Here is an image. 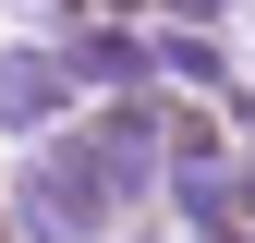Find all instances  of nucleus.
<instances>
[{
  "instance_id": "4",
  "label": "nucleus",
  "mask_w": 255,
  "mask_h": 243,
  "mask_svg": "<svg viewBox=\"0 0 255 243\" xmlns=\"http://www.w3.org/2000/svg\"><path fill=\"white\" fill-rule=\"evenodd\" d=\"M158 73H182V85H219V37H195V24H158Z\"/></svg>"
},
{
  "instance_id": "1",
  "label": "nucleus",
  "mask_w": 255,
  "mask_h": 243,
  "mask_svg": "<svg viewBox=\"0 0 255 243\" xmlns=\"http://www.w3.org/2000/svg\"><path fill=\"white\" fill-rule=\"evenodd\" d=\"M146 195V146H122V134H98V122H85L73 146H49L37 170H24V243H98L122 207Z\"/></svg>"
},
{
  "instance_id": "5",
  "label": "nucleus",
  "mask_w": 255,
  "mask_h": 243,
  "mask_svg": "<svg viewBox=\"0 0 255 243\" xmlns=\"http://www.w3.org/2000/svg\"><path fill=\"white\" fill-rule=\"evenodd\" d=\"M243 219H255V170H243Z\"/></svg>"
},
{
  "instance_id": "2",
  "label": "nucleus",
  "mask_w": 255,
  "mask_h": 243,
  "mask_svg": "<svg viewBox=\"0 0 255 243\" xmlns=\"http://www.w3.org/2000/svg\"><path fill=\"white\" fill-rule=\"evenodd\" d=\"M49 110H73V61L61 49H0V134H37Z\"/></svg>"
},
{
  "instance_id": "3",
  "label": "nucleus",
  "mask_w": 255,
  "mask_h": 243,
  "mask_svg": "<svg viewBox=\"0 0 255 243\" xmlns=\"http://www.w3.org/2000/svg\"><path fill=\"white\" fill-rule=\"evenodd\" d=\"M61 61H73V85H122V73H158L146 37H122V24H61Z\"/></svg>"
}]
</instances>
